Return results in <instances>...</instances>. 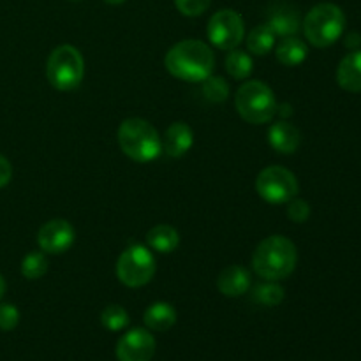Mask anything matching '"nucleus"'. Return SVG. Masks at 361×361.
Segmentation results:
<instances>
[{
	"instance_id": "obj_1",
	"label": "nucleus",
	"mask_w": 361,
	"mask_h": 361,
	"mask_svg": "<svg viewBox=\"0 0 361 361\" xmlns=\"http://www.w3.org/2000/svg\"><path fill=\"white\" fill-rule=\"evenodd\" d=\"M164 63L166 69L178 80L203 83L214 73L215 56L208 44L196 39H187L166 53Z\"/></svg>"
},
{
	"instance_id": "obj_2",
	"label": "nucleus",
	"mask_w": 361,
	"mask_h": 361,
	"mask_svg": "<svg viewBox=\"0 0 361 361\" xmlns=\"http://www.w3.org/2000/svg\"><path fill=\"white\" fill-rule=\"evenodd\" d=\"M296 259L298 254L295 243L286 236L274 235L264 238L254 250L252 268L264 281L277 282L295 271Z\"/></svg>"
},
{
	"instance_id": "obj_3",
	"label": "nucleus",
	"mask_w": 361,
	"mask_h": 361,
	"mask_svg": "<svg viewBox=\"0 0 361 361\" xmlns=\"http://www.w3.org/2000/svg\"><path fill=\"white\" fill-rule=\"evenodd\" d=\"M123 154L136 162H152L162 154V140L155 127L143 118H127L118 127Z\"/></svg>"
},
{
	"instance_id": "obj_4",
	"label": "nucleus",
	"mask_w": 361,
	"mask_h": 361,
	"mask_svg": "<svg viewBox=\"0 0 361 361\" xmlns=\"http://www.w3.org/2000/svg\"><path fill=\"white\" fill-rule=\"evenodd\" d=\"M345 28V14L338 6L323 2L314 6L303 21L307 41L316 48H328L342 37Z\"/></svg>"
},
{
	"instance_id": "obj_5",
	"label": "nucleus",
	"mask_w": 361,
	"mask_h": 361,
	"mask_svg": "<svg viewBox=\"0 0 361 361\" xmlns=\"http://www.w3.org/2000/svg\"><path fill=\"white\" fill-rule=\"evenodd\" d=\"M236 111L245 122L261 126L274 120L277 113V99L263 81H247L238 88L235 97Z\"/></svg>"
},
{
	"instance_id": "obj_6",
	"label": "nucleus",
	"mask_w": 361,
	"mask_h": 361,
	"mask_svg": "<svg viewBox=\"0 0 361 361\" xmlns=\"http://www.w3.org/2000/svg\"><path fill=\"white\" fill-rule=\"evenodd\" d=\"M46 76L56 90H74L85 76V62L80 49L71 44L55 48L46 63Z\"/></svg>"
},
{
	"instance_id": "obj_7",
	"label": "nucleus",
	"mask_w": 361,
	"mask_h": 361,
	"mask_svg": "<svg viewBox=\"0 0 361 361\" xmlns=\"http://www.w3.org/2000/svg\"><path fill=\"white\" fill-rule=\"evenodd\" d=\"M155 275V257L145 245H130L116 263V277L127 288H141Z\"/></svg>"
},
{
	"instance_id": "obj_8",
	"label": "nucleus",
	"mask_w": 361,
	"mask_h": 361,
	"mask_svg": "<svg viewBox=\"0 0 361 361\" xmlns=\"http://www.w3.org/2000/svg\"><path fill=\"white\" fill-rule=\"evenodd\" d=\"M257 194L271 204L289 203L298 194V180L289 169L270 166L259 173L256 180Z\"/></svg>"
},
{
	"instance_id": "obj_9",
	"label": "nucleus",
	"mask_w": 361,
	"mask_h": 361,
	"mask_svg": "<svg viewBox=\"0 0 361 361\" xmlns=\"http://www.w3.org/2000/svg\"><path fill=\"white\" fill-rule=\"evenodd\" d=\"M207 34L215 48L235 49L245 37V25L236 11L222 9L210 18Z\"/></svg>"
},
{
	"instance_id": "obj_10",
	"label": "nucleus",
	"mask_w": 361,
	"mask_h": 361,
	"mask_svg": "<svg viewBox=\"0 0 361 361\" xmlns=\"http://www.w3.org/2000/svg\"><path fill=\"white\" fill-rule=\"evenodd\" d=\"M155 355V338L145 328L127 331L116 345L118 361H150Z\"/></svg>"
},
{
	"instance_id": "obj_11",
	"label": "nucleus",
	"mask_w": 361,
	"mask_h": 361,
	"mask_svg": "<svg viewBox=\"0 0 361 361\" xmlns=\"http://www.w3.org/2000/svg\"><path fill=\"white\" fill-rule=\"evenodd\" d=\"M37 243L42 252L63 254L74 243V228L63 219H53L42 224L37 233Z\"/></svg>"
},
{
	"instance_id": "obj_12",
	"label": "nucleus",
	"mask_w": 361,
	"mask_h": 361,
	"mask_svg": "<svg viewBox=\"0 0 361 361\" xmlns=\"http://www.w3.org/2000/svg\"><path fill=\"white\" fill-rule=\"evenodd\" d=\"M217 288L222 295L229 296V298L245 295L250 288L249 270L240 264H231V267L224 268L217 279Z\"/></svg>"
},
{
	"instance_id": "obj_13",
	"label": "nucleus",
	"mask_w": 361,
	"mask_h": 361,
	"mask_svg": "<svg viewBox=\"0 0 361 361\" xmlns=\"http://www.w3.org/2000/svg\"><path fill=\"white\" fill-rule=\"evenodd\" d=\"M194 143V133L185 122H175L166 130L164 141H162V152L169 157H182L190 150Z\"/></svg>"
},
{
	"instance_id": "obj_14",
	"label": "nucleus",
	"mask_w": 361,
	"mask_h": 361,
	"mask_svg": "<svg viewBox=\"0 0 361 361\" xmlns=\"http://www.w3.org/2000/svg\"><path fill=\"white\" fill-rule=\"evenodd\" d=\"M337 83L351 94L361 92V49H353L342 59L337 69Z\"/></svg>"
},
{
	"instance_id": "obj_15",
	"label": "nucleus",
	"mask_w": 361,
	"mask_h": 361,
	"mask_svg": "<svg viewBox=\"0 0 361 361\" xmlns=\"http://www.w3.org/2000/svg\"><path fill=\"white\" fill-rule=\"evenodd\" d=\"M268 140H270L274 150H277L279 154L289 155L298 150L300 143H302V134H300V130L293 123L282 120V122L274 123L270 127Z\"/></svg>"
},
{
	"instance_id": "obj_16",
	"label": "nucleus",
	"mask_w": 361,
	"mask_h": 361,
	"mask_svg": "<svg viewBox=\"0 0 361 361\" xmlns=\"http://www.w3.org/2000/svg\"><path fill=\"white\" fill-rule=\"evenodd\" d=\"M300 25H302V20H300V13L295 7L277 6L270 11L268 27L275 32V35L291 37V35L298 34Z\"/></svg>"
},
{
	"instance_id": "obj_17",
	"label": "nucleus",
	"mask_w": 361,
	"mask_h": 361,
	"mask_svg": "<svg viewBox=\"0 0 361 361\" xmlns=\"http://www.w3.org/2000/svg\"><path fill=\"white\" fill-rule=\"evenodd\" d=\"M145 324L154 331H168L176 323V310L171 303L157 302L145 312Z\"/></svg>"
},
{
	"instance_id": "obj_18",
	"label": "nucleus",
	"mask_w": 361,
	"mask_h": 361,
	"mask_svg": "<svg viewBox=\"0 0 361 361\" xmlns=\"http://www.w3.org/2000/svg\"><path fill=\"white\" fill-rule=\"evenodd\" d=\"M307 44L298 39L296 35H291V37H284L281 42H279L277 49H275V55H277V60L282 63V66L295 67L300 66L303 60L307 59Z\"/></svg>"
},
{
	"instance_id": "obj_19",
	"label": "nucleus",
	"mask_w": 361,
	"mask_h": 361,
	"mask_svg": "<svg viewBox=\"0 0 361 361\" xmlns=\"http://www.w3.org/2000/svg\"><path fill=\"white\" fill-rule=\"evenodd\" d=\"M148 247L161 254H169L178 247L180 235L175 228L168 224H159L152 228L147 235Z\"/></svg>"
},
{
	"instance_id": "obj_20",
	"label": "nucleus",
	"mask_w": 361,
	"mask_h": 361,
	"mask_svg": "<svg viewBox=\"0 0 361 361\" xmlns=\"http://www.w3.org/2000/svg\"><path fill=\"white\" fill-rule=\"evenodd\" d=\"M275 46V32L268 27V23L257 25L247 37V48L252 55L263 56L274 49Z\"/></svg>"
},
{
	"instance_id": "obj_21",
	"label": "nucleus",
	"mask_w": 361,
	"mask_h": 361,
	"mask_svg": "<svg viewBox=\"0 0 361 361\" xmlns=\"http://www.w3.org/2000/svg\"><path fill=\"white\" fill-rule=\"evenodd\" d=\"M226 69L235 80H245L250 76L254 69V62L249 56V53L243 49H229L226 56Z\"/></svg>"
},
{
	"instance_id": "obj_22",
	"label": "nucleus",
	"mask_w": 361,
	"mask_h": 361,
	"mask_svg": "<svg viewBox=\"0 0 361 361\" xmlns=\"http://www.w3.org/2000/svg\"><path fill=\"white\" fill-rule=\"evenodd\" d=\"M48 271V259H46L44 252H30L23 257L21 261V275L28 281H37V279L44 277Z\"/></svg>"
},
{
	"instance_id": "obj_23",
	"label": "nucleus",
	"mask_w": 361,
	"mask_h": 361,
	"mask_svg": "<svg viewBox=\"0 0 361 361\" xmlns=\"http://www.w3.org/2000/svg\"><path fill=\"white\" fill-rule=\"evenodd\" d=\"M101 323L106 330L120 331L129 326V314L120 305H108L101 314Z\"/></svg>"
},
{
	"instance_id": "obj_24",
	"label": "nucleus",
	"mask_w": 361,
	"mask_h": 361,
	"mask_svg": "<svg viewBox=\"0 0 361 361\" xmlns=\"http://www.w3.org/2000/svg\"><path fill=\"white\" fill-rule=\"evenodd\" d=\"M254 300L267 307L281 305L282 300H284V289L275 284L274 281H267V284L257 286L256 291H254Z\"/></svg>"
},
{
	"instance_id": "obj_25",
	"label": "nucleus",
	"mask_w": 361,
	"mask_h": 361,
	"mask_svg": "<svg viewBox=\"0 0 361 361\" xmlns=\"http://www.w3.org/2000/svg\"><path fill=\"white\" fill-rule=\"evenodd\" d=\"M203 95L210 102H222L229 95V85L224 78L208 76L203 81Z\"/></svg>"
},
{
	"instance_id": "obj_26",
	"label": "nucleus",
	"mask_w": 361,
	"mask_h": 361,
	"mask_svg": "<svg viewBox=\"0 0 361 361\" xmlns=\"http://www.w3.org/2000/svg\"><path fill=\"white\" fill-rule=\"evenodd\" d=\"M20 323V310L13 303H0V330L11 331Z\"/></svg>"
},
{
	"instance_id": "obj_27",
	"label": "nucleus",
	"mask_w": 361,
	"mask_h": 361,
	"mask_svg": "<svg viewBox=\"0 0 361 361\" xmlns=\"http://www.w3.org/2000/svg\"><path fill=\"white\" fill-rule=\"evenodd\" d=\"M212 0H175L176 9L185 16H200L210 7Z\"/></svg>"
},
{
	"instance_id": "obj_28",
	"label": "nucleus",
	"mask_w": 361,
	"mask_h": 361,
	"mask_svg": "<svg viewBox=\"0 0 361 361\" xmlns=\"http://www.w3.org/2000/svg\"><path fill=\"white\" fill-rule=\"evenodd\" d=\"M288 217L296 224H303L310 217V207L303 200H291L288 207Z\"/></svg>"
},
{
	"instance_id": "obj_29",
	"label": "nucleus",
	"mask_w": 361,
	"mask_h": 361,
	"mask_svg": "<svg viewBox=\"0 0 361 361\" xmlns=\"http://www.w3.org/2000/svg\"><path fill=\"white\" fill-rule=\"evenodd\" d=\"M11 176H13V168H11V162L7 161L4 155H0V189L6 187L11 182Z\"/></svg>"
},
{
	"instance_id": "obj_30",
	"label": "nucleus",
	"mask_w": 361,
	"mask_h": 361,
	"mask_svg": "<svg viewBox=\"0 0 361 361\" xmlns=\"http://www.w3.org/2000/svg\"><path fill=\"white\" fill-rule=\"evenodd\" d=\"M361 44V35L360 34H349L348 41H345V46L351 49H356Z\"/></svg>"
},
{
	"instance_id": "obj_31",
	"label": "nucleus",
	"mask_w": 361,
	"mask_h": 361,
	"mask_svg": "<svg viewBox=\"0 0 361 361\" xmlns=\"http://www.w3.org/2000/svg\"><path fill=\"white\" fill-rule=\"evenodd\" d=\"M6 289H7L6 281H4V277H2V275H0V300H2L4 295H6Z\"/></svg>"
},
{
	"instance_id": "obj_32",
	"label": "nucleus",
	"mask_w": 361,
	"mask_h": 361,
	"mask_svg": "<svg viewBox=\"0 0 361 361\" xmlns=\"http://www.w3.org/2000/svg\"><path fill=\"white\" fill-rule=\"evenodd\" d=\"M104 2L111 4V6H118V4H123V2H127V0H104Z\"/></svg>"
},
{
	"instance_id": "obj_33",
	"label": "nucleus",
	"mask_w": 361,
	"mask_h": 361,
	"mask_svg": "<svg viewBox=\"0 0 361 361\" xmlns=\"http://www.w3.org/2000/svg\"><path fill=\"white\" fill-rule=\"evenodd\" d=\"M73 2H80V0H73Z\"/></svg>"
}]
</instances>
